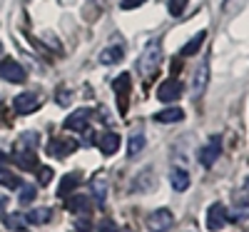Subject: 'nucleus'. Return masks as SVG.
<instances>
[{"instance_id":"nucleus-18","label":"nucleus","mask_w":249,"mask_h":232,"mask_svg":"<svg viewBox=\"0 0 249 232\" xmlns=\"http://www.w3.org/2000/svg\"><path fill=\"white\" fill-rule=\"evenodd\" d=\"M80 185V175L77 173H70V175H65L60 180V187H57V197H68L72 190Z\"/></svg>"},{"instance_id":"nucleus-2","label":"nucleus","mask_w":249,"mask_h":232,"mask_svg":"<svg viewBox=\"0 0 249 232\" xmlns=\"http://www.w3.org/2000/svg\"><path fill=\"white\" fill-rule=\"evenodd\" d=\"M172 225H175V215L170 213L167 207H160V210H155V213L147 215V227H150V232H170Z\"/></svg>"},{"instance_id":"nucleus-8","label":"nucleus","mask_w":249,"mask_h":232,"mask_svg":"<svg viewBox=\"0 0 249 232\" xmlns=\"http://www.w3.org/2000/svg\"><path fill=\"white\" fill-rule=\"evenodd\" d=\"M90 115H92L90 108H80V110H75V113L68 115V120H65V130H72V133L88 130V120H90Z\"/></svg>"},{"instance_id":"nucleus-10","label":"nucleus","mask_w":249,"mask_h":232,"mask_svg":"<svg viewBox=\"0 0 249 232\" xmlns=\"http://www.w3.org/2000/svg\"><path fill=\"white\" fill-rule=\"evenodd\" d=\"M179 95H182V85H179V82H177L175 77L160 82V88H157V97H160L162 102H172V100H177Z\"/></svg>"},{"instance_id":"nucleus-27","label":"nucleus","mask_w":249,"mask_h":232,"mask_svg":"<svg viewBox=\"0 0 249 232\" xmlns=\"http://www.w3.org/2000/svg\"><path fill=\"white\" fill-rule=\"evenodd\" d=\"M167 10H170V15L179 18V15L187 10V0H170V3H167Z\"/></svg>"},{"instance_id":"nucleus-25","label":"nucleus","mask_w":249,"mask_h":232,"mask_svg":"<svg viewBox=\"0 0 249 232\" xmlns=\"http://www.w3.org/2000/svg\"><path fill=\"white\" fill-rule=\"evenodd\" d=\"M90 200L85 197V195H80V197H70V202H68V210L70 213H88L90 210V205H88Z\"/></svg>"},{"instance_id":"nucleus-23","label":"nucleus","mask_w":249,"mask_h":232,"mask_svg":"<svg viewBox=\"0 0 249 232\" xmlns=\"http://www.w3.org/2000/svg\"><path fill=\"white\" fill-rule=\"evenodd\" d=\"M152 173L150 170H144L142 175H137L135 177V185H132V190H135V193H137V190H140V193H150V190H152Z\"/></svg>"},{"instance_id":"nucleus-20","label":"nucleus","mask_w":249,"mask_h":232,"mask_svg":"<svg viewBox=\"0 0 249 232\" xmlns=\"http://www.w3.org/2000/svg\"><path fill=\"white\" fill-rule=\"evenodd\" d=\"M204 38H207V33H204V30H199V33H197V35H195V38L190 40V43H187V45H184V48L179 50V55H182V58H190V55H195V53H197V50L202 48Z\"/></svg>"},{"instance_id":"nucleus-9","label":"nucleus","mask_w":249,"mask_h":232,"mask_svg":"<svg viewBox=\"0 0 249 232\" xmlns=\"http://www.w3.org/2000/svg\"><path fill=\"white\" fill-rule=\"evenodd\" d=\"M77 150V142L75 140H65V137H55L48 142V153L53 157H68L70 153Z\"/></svg>"},{"instance_id":"nucleus-29","label":"nucleus","mask_w":249,"mask_h":232,"mask_svg":"<svg viewBox=\"0 0 249 232\" xmlns=\"http://www.w3.org/2000/svg\"><path fill=\"white\" fill-rule=\"evenodd\" d=\"M35 197V185H20V202H30Z\"/></svg>"},{"instance_id":"nucleus-14","label":"nucleus","mask_w":249,"mask_h":232,"mask_svg":"<svg viewBox=\"0 0 249 232\" xmlns=\"http://www.w3.org/2000/svg\"><path fill=\"white\" fill-rule=\"evenodd\" d=\"M170 182H172V190H177V193H184V190L190 187V175H187V170L172 167V170H170Z\"/></svg>"},{"instance_id":"nucleus-31","label":"nucleus","mask_w":249,"mask_h":232,"mask_svg":"<svg viewBox=\"0 0 249 232\" xmlns=\"http://www.w3.org/2000/svg\"><path fill=\"white\" fill-rule=\"evenodd\" d=\"M142 3H147V0H122L120 8H122V10H135V8H140Z\"/></svg>"},{"instance_id":"nucleus-15","label":"nucleus","mask_w":249,"mask_h":232,"mask_svg":"<svg viewBox=\"0 0 249 232\" xmlns=\"http://www.w3.org/2000/svg\"><path fill=\"white\" fill-rule=\"evenodd\" d=\"M182 120H184V110H179V108H167L155 115V122H162V125H172V122H182Z\"/></svg>"},{"instance_id":"nucleus-7","label":"nucleus","mask_w":249,"mask_h":232,"mask_svg":"<svg viewBox=\"0 0 249 232\" xmlns=\"http://www.w3.org/2000/svg\"><path fill=\"white\" fill-rule=\"evenodd\" d=\"M0 77H3L5 82H23L25 80V70L15 60H3L0 62Z\"/></svg>"},{"instance_id":"nucleus-12","label":"nucleus","mask_w":249,"mask_h":232,"mask_svg":"<svg viewBox=\"0 0 249 232\" xmlns=\"http://www.w3.org/2000/svg\"><path fill=\"white\" fill-rule=\"evenodd\" d=\"M97 147H100L102 155H115V153L120 150V135H115V133L100 135V137H97Z\"/></svg>"},{"instance_id":"nucleus-13","label":"nucleus","mask_w":249,"mask_h":232,"mask_svg":"<svg viewBox=\"0 0 249 232\" xmlns=\"http://www.w3.org/2000/svg\"><path fill=\"white\" fill-rule=\"evenodd\" d=\"M124 58V48L122 45H110L100 53V62L102 65H115V62H120Z\"/></svg>"},{"instance_id":"nucleus-34","label":"nucleus","mask_w":249,"mask_h":232,"mask_svg":"<svg viewBox=\"0 0 249 232\" xmlns=\"http://www.w3.org/2000/svg\"><path fill=\"white\" fill-rule=\"evenodd\" d=\"M242 195H244V197H249V177H247V180H244V185H242Z\"/></svg>"},{"instance_id":"nucleus-26","label":"nucleus","mask_w":249,"mask_h":232,"mask_svg":"<svg viewBox=\"0 0 249 232\" xmlns=\"http://www.w3.org/2000/svg\"><path fill=\"white\" fill-rule=\"evenodd\" d=\"M0 182H3L5 187H10V190H15V187L23 185V182H20V177H15L13 173H8L5 167H0Z\"/></svg>"},{"instance_id":"nucleus-22","label":"nucleus","mask_w":249,"mask_h":232,"mask_svg":"<svg viewBox=\"0 0 249 232\" xmlns=\"http://www.w3.org/2000/svg\"><path fill=\"white\" fill-rule=\"evenodd\" d=\"M92 195H95V200L100 205H105V200H107V180L105 177H95L92 180Z\"/></svg>"},{"instance_id":"nucleus-4","label":"nucleus","mask_w":249,"mask_h":232,"mask_svg":"<svg viewBox=\"0 0 249 232\" xmlns=\"http://www.w3.org/2000/svg\"><path fill=\"white\" fill-rule=\"evenodd\" d=\"M219 155H222V140L219 137H210V140H207V145L199 150V162L204 167H212L219 160Z\"/></svg>"},{"instance_id":"nucleus-17","label":"nucleus","mask_w":249,"mask_h":232,"mask_svg":"<svg viewBox=\"0 0 249 232\" xmlns=\"http://www.w3.org/2000/svg\"><path fill=\"white\" fill-rule=\"evenodd\" d=\"M50 217H53V210L50 207H35V210H30V213L25 215V220L30 225H48Z\"/></svg>"},{"instance_id":"nucleus-19","label":"nucleus","mask_w":249,"mask_h":232,"mask_svg":"<svg viewBox=\"0 0 249 232\" xmlns=\"http://www.w3.org/2000/svg\"><path fill=\"white\" fill-rule=\"evenodd\" d=\"M15 162L18 167H23V170H37V160H35V153L33 150H15Z\"/></svg>"},{"instance_id":"nucleus-30","label":"nucleus","mask_w":249,"mask_h":232,"mask_svg":"<svg viewBox=\"0 0 249 232\" xmlns=\"http://www.w3.org/2000/svg\"><path fill=\"white\" fill-rule=\"evenodd\" d=\"M37 180H40V185H48L53 180V170L50 167H37Z\"/></svg>"},{"instance_id":"nucleus-35","label":"nucleus","mask_w":249,"mask_h":232,"mask_svg":"<svg viewBox=\"0 0 249 232\" xmlns=\"http://www.w3.org/2000/svg\"><path fill=\"white\" fill-rule=\"evenodd\" d=\"M5 162H8V155H5V153H3V150H0V167H3V165H5Z\"/></svg>"},{"instance_id":"nucleus-1","label":"nucleus","mask_w":249,"mask_h":232,"mask_svg":"<svg viewBox=\"0 0 249 232\" xmlns=\"http://www.w3.org/2000/svg\"><path fill=\"white\" fill-rule=\"evenodd\" d=\"M160 62H162V45H160V40H150L147 45H144L140 60H137V68L142 75H155V70L160 68Z\"/></svg>"},{"instance_id":"nucleus-5","label":"nucleus","mask_w":249,"mask_h":232,"mask_svg":"<svg viewBox=\"0 0 249 232\" xmlns=\"http://www.w3.org/2000/svg\"><path fill=\"white\" fill-rule=\"evenodd\" d=\"M227 222H230V213H227V207L224 205H219V202H214L210 210H207V227L210 230H222Z\"/></svg>"},{"instance_id":"nucleus-16","label":"nucleus","mask_w":249,"mask_h":232,"mask_svg":"<svg viewBox=\"0 0 249 232\" xmlns=\"http://www.w3.org/2000/svg\"><path fill=\"white\" fill-rule=\"evenodd\" d=\"M37 145H40V133L28 130V133H23V135L18 137V142H15V150H35Z\"/></svg>"},{"instance_id":"nucleus-32","label":"nucleus","mask_w":249,"mask_h":232,"mask_svg":"<svg viewBox=\"0 0 249 232\" xmlns=\"http://www.w3.org/2000/svg\"><path fill=\"white\" fill-rule=\"evenodd\" d=\"M97 232H120V230H117V225L112 220H102L100 227H97Z\"/></svg>"},{"instance_id":"nucleus-36","label":"nucleus","mask_w":249,"mask_h":232,"mask_svg":"<svg viewBox=\"0 0 249 232\" xmlns=\"http://www.w3.org/2000/svg\"><path fill=\"white\" fill-rule=\"evenodd\" d=\"M122 232H132V230H122Z\"/></svg>"},{"instance_id":"nucleus-37","label":"nucleus","mask_w":249,"mask_h":232,"mask_svg":"<svg viewBox=\"0 0 249 232\" xmlns=\"http://www.w3.org/2000/svg\"><path fill=\"white\" fill-rule=\"evenodd\" d=\"M0 53H3V45H0Z\"/></svg>"},{"instance_id":"nucleus-33","label":"nucleus","mask_w":249,"mask_h":232,"mask_svg":"<svg viewBox=\"0 0 249 232\" xmlns=\"http://www.w3.org/2000/svg\"><path fill=\"white\" fill-rule=\"evenodd\" d=\"M75 227H77L80 232H90V222H88L85 217H82V220H77V222H75Z\"/></svg>"},{"instance_id":"nucleus-21","label":"nucleus","mask_w":249,"mask_h":232,"mask_svg":"<svg viewBox=\"0 0 249 232\" xmlns=\"http://www.w3.org/2000/svg\"><path fill=\"white\" fill-rule=\"evenodd\" d=\"M142 150H144V135H142V130H140V133L135 130V133L130 135V142H127V155H130V157H137Z\"/></svg>"},{"instance_id":"nucleus-11","label":"nucleus","mask_w":249,"mask_h":232,"mask_svg":"<svg viewBox=\"0 0 249 232\" xmlns=\"http://www.w3.org/2000/svg\"><path fill=\"white\" fill-rule=\"evenodd\" d=\"M207 82H210V62L202 60L199 68H197V73H195V82H192L195 95H202V93L207 90Z\"/></svg>"},{"instance_id":"nucleus-6","label":"nucleus","mask_w":249,"mask_h":232,"mask_svg":"<svg viewBox=\"0 0 249 232\" xmlns=\"http://www.w3.org/2000/svg\"><path fill=\"white\" fill-rule=\"evenodd\" d=\"M13 108H15V113H20V115H30V113H35V110L40 108V97H37L35 93H20V95L13 100Z\"/></svg>"},{"instance_id":"nucleus-28","label":"nucleus","mask_w":249,"mask_h":232,"mask_svg":"<svg viewBox=\"0 0 249 232\" xmlns=\"http://www.w3.org/2000/svg\"><path fill=\"white\" fill-rule=\"evenodd\" d=\"M23 225H25V217H20V215H8L5 217V227H10V230H23Z\"/></svg>"},{"instance_id":"nucleus-24","label":"nucleus","mask_w":249,"mask_h":232,"mask_svg":"<svg viewBox=\"0 0 249 232\" xmlns=\"http://www.w3.org/2000/svg\"><path fill=\"white\" fill-rule=\"evenodd\" d=\"M232 217L234 220H249V197H242L232 207Z\"/></svg>"},{"instance_id":"nucleus-3","label":"nucleus","mask_w":249,"mask_h":232,"mask_svg":"<svg viewBox=\"0 0 249 232\" xmlns=\"http://www.w3.org/2000/svg\"><path fill=\"white\" fill-rule=\"evenodd\" d=\"M130 75L127 73H122L120 77H115V82H112V88H115V95H117V108H120V113L124 115L127 113V105H130Z\"/></svg>"}]
</instances>
